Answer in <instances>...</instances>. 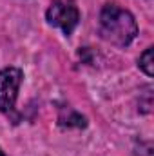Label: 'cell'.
<instances>
[{"instance_id":"4","label":"cell","mask_w":154,"mask_h":156,"mask_svg":"<svg viewBox=\"0 0 154 156\" xmlns=\"http://www.w3.org/2000/svg\"><path fill=\"white\" fill-rule=\"evenodd\" d=\"M58 123L62 127H85L87 122L82 115H78L75 109L71 107H62L60 109V116H58Z\"/></svg>"},{"instance_id":"2","label":"cell","mask_w":154,"mask_h":156,"mask_svg":"<svg viewBox=\"0 0 154 156\" xmlns=\"http://www.w3.org/2000/svg\"><path fill=\"white\" fill-rule=\"evenodd\" d=\"M47 24L62 29L65 37H71L80 24V9L75 0H53L45 13Z\"/></svg>"},{"instance_id":"3","label":"cell","mask_w":154,"mask_h":156,"mask_svg":"<svg viewBox=\"0 0 154 156\" xmlns=\"http://www.w3.org/2000/svg\"><path fill=\"white\" fill-rule=\"evenodd\" d=\"M22 78L24 73L18 67H5L0 71V113L4 115L15 113Z\"/></svg>"},{"instance_id":"6","label":"cell","mask_w":154,"mask_h":156,"mask_svg":"<svg viewBox=\"0 0 154 156\" xmlns=\"http://www.w3.org/2000/svg\"><path fill=\"white\" fill-rule=\"evenodd\" d=\"M0 156H5V153H4V151H2V149H0Z\"/></svg>"},{"instance_id":"1","label":"cell","mask_w":154,"mask_h":156,"mask_svg":"<svg viewBox=\"0 0 154 156\" xmlns=\"http://www.w3.org/2000/svg\"><path fill=\"white\" fill-rule=\"evenodd\" d=\"M98 33L105 42L116 47H127L138 35V24L131 11L116 4H105L100 11Z\"/></svg>"},{"instance_id":"5","label":"cell","mask_w":154,"mask_h":156,"mask_svg":"<svg viewBox=\"0 0 154 156\" xmlns=\"http://www.w3.org/2000/svg\"><path fill=\"white\" fill-rule=\"evenodd\" d=\"M152 49L154 47H147L142 55H140V60H138V66L140 69L147 75V76H152L154 75V60H152Z\"/></svg>"}]
</instances>
